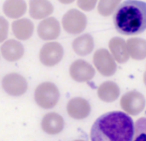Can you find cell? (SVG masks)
Masks as SVG:
<instances>
[{
    "mask_svg": "<svg viewBox=\"0 0 146 141\" xmlns=\"http://www.w3.org/2000/svg\"><path fill=\"white\" fill-rule=\"evenodd\" d=\"M134 123L128 114L110 111L100 115L90 129L92 141H133Z\"/></svg>",
    "mask_w": 146,
    "mask_h": 141,
    "instance_id": "cell-1",
    "label": "cell"
},
{
    "mask_svg": "<svg viewBox=\"0 0 146 141\" xmlns=\"http://www.w3.org/2000/svg\"><path fill=\"white\" fill-rule=\"evenodd\" d=\"M116 31L122 35H138L146 30V3L126 0L118 6L113 16Z\"/></svg>",
    "mask_w": 146,
    "mask_h": 141,
    "instance_id": "cell-2",
    "label": "cell"
},
{
    "mask_svg": "<svg viewBox=\"0 0 146 141\" xmlns=\"http://www.w3.org/2000/svg\"><path fill=\"white\" fill-rule=\"evenodd\" d=\"M60 91L57 85L50 81L42 83L35 89V101L40 107L50 109L58 103Z\"/></svg>",
    "mask_w": 146,
    "mask_h": 141,
    "instance_id": "cell-3",
    "label": "cell"
},
{
    "mask_svg": "<svg viewBox=\"0 0 146 141\" xmlns=\"http://www.w3.org/2000/svg\"><path fill=\"white\" fill-rule=\"evenodd\" d=\"M94 65L100 75L111 77L116 71V63L112 55L106 49H98L94 55Z\"/></svg>",
    "mask_w": 146,
    "mask_h": 141,
    "instance_id": "cell-4",
    "label": "cell"
},
{
    "mask_svg": "<svg viewBox=\"0 0 146 141\" xmlns=\"http://www.w3.org/2000/svg\"><path fill=\"white\" fill-rule=\"evenodd\" d=\"M87 17L77 9H71L63 16L62 25L67 33L80 34L87 27Z\"/></svg>",
    "mask_w": 146,
    "mask_h": 141,
    "instance_id": "cell-5",
    "label": "cell"
},
{
    "mask_svg": "<svg viewBox=\"0 0 146 141\" xmlns=\"http://www.w3.org/2000/svg\"><path fill=\"white\" fill-rule=\"evenodd\" d=\"M64 57V49L58 42H49L43 45L40 50V62L46 67H54L58 65Z\"/></svg>",
    "mask_w": 146,
    "mask_h": 141,
    "instance_id": "cell-6",
    "label": "cell"
},
{
    "mask_svg": "<svg viewBox=\"0 0 146 141\" xmlns=\"http://www.w3.org/2000/svg\"><path fill=\"white\" fill-rule=\"evenodd\" d=\"M2 87L11 97H20L27 91V81L17 73H10L2 79Z\"/></svg>",
    "mask_w": 146,
    "mask_h": 141,
    "instance_id": "cell-7",
    "label": "cell"
},
{
    "mask_svg": "<svg viewBox=\"0 0 146 141\" xmlns=\"http://www.w3.org/2000/svg\"><path fill=\"white\" fill-rule=\"evenodd\" d=\"M120 106L126 113L137 115L143 111L145 107V97L137 91H131L121 97Z\"/></svg>",
    "mask_w": 146,
    "mask_h": 141,
    "instance_id": "cell-8",
    "label": "cell"
},
{
    "mask_svg": "<svg viewBox=\"0 0 146 141\" xmlns=\"http://www.w3.org/2000/svg\"><path fill=\"white\" fill-rule=\"evenodd\" d=\"M94 67L84 60H76L70 66V75L78 83H87L94 77Z\"/></svg>",
    "mask_w": 146,
    "mask_h": 141,
    "instance_id": "cell-9",
    "label": "cell"
},
{
    "mask_svg": "<svg viewBox=\"0 0 146 141\" xmlns=\"http://www.w3.org/2000/svg\"><path fill=\"white\" fill-rule=\"evenodd\" d=\"M67 112L74 119H85L90 113V105L86 99L74 97L68 103Z\"/></svg>",
    "mask_w": 146,
    "mask_h": 141,
    "instance_id": "cell-10",
    "label": "cell"
},
{
    "mask_svg": "<svg viewBox=\"0 0 146 141\" xmlns=\"http://www.w3.org/2000/svg\"><path fill=\"white\" fill-rule=\"evenodd\" d=\"M61 27L59 21L54 17H48L42 20L38 25V36L44 41L57 39L60 35Z\"/></svg>",
    "mask_w": 146,
    "mask_h": 141,
    "instance_id": "cell-11",
    "label": "cell"
},
{
    "mask_svg": "<svg viewBox=\"0 0 146 141\" xmlns=\"http://www.w3.org/2000/svg\"><path fill=\"white\" fill-rule=\"evenodd\" d=\"M41 126H42L43 131L46 132L47 134L55 135L63 131L65 121L60 114L56 112H49L46 115H44L41 121Z\"/></svg>",
    "mask_w": 146,
    "mask_h": 141,
    "instance_id": "cell-12",
    "label": "cell"
},
{
    "mask_svg": "<svg viewBox=\"0 0 146 141\" xmlns=\"http://www.w3.org/2000/svg\"><path fill=\"white\" fill-rule=\"evenodd\" d=\"M110 54L114 58V60L119 64H124L129 59V52L127 48V44L122 38L114 37L110 40L108 43Z\"/></svg>",
    "mask_w": 146,
    "mask_h": 141,
    "instance_id": "cell-13",
    "label": "cell"
},
{
    "mask_svg": "<svg viewBox=\"0 0 146 141\" xmlns=\"http://www.w3.org/2000/svg\"><path fill=\"white\" fill-rule=\"evenodd\" d=\"M1 55L8 62H16L24 55V47L16 40H7L1 46Z\"/></svg>",
    "mask_w": 146,
    "mask_h": 141,
    "instance_id": "cell-14",
    "label": "cell"
},
{
    "mask_svg": "<svg viewBox=\"0 0 146 141\" xmlns=\"http://www.w3.org/2000/svg\"><path fill=\"white\" fill-rule=\"evenodd\" d=\"M53 5L49 0H30L29 13L34 19H46L53 13Z\"/></svg>",
    "mask_w": 146,
    "mask_h": 141,
    "instance_id": "cell-15",
    "label": "cell"
},
{
    "mask_svg": "<svg viewBox=\"0 0 146 141\" xmlns=\"http://www.w3.org/2000/svg\"><path fill=\"white\" fill-rule=\"evenodd\" d=\"M33 31L34 25L29 19L22 18L12 23V32L18 40L25 41L30 39L33 35Z\"/></svg>",
    "mask_w": 146,
    "mask_h": 141,
    "instance_id": "cell-16",
    "label": "cell"
},
{
    "mask_svg": "<svg viewBox=\"0 0 146 141\" xmlns=\"http://www.w3.org/2000/svg\"><path fill=\"white\" fill-rule=\"evenodd\" d=\"M120 89L114 81H108L102 83L98 89V97L106 103H112L118 99Z\"/></svg>",
    "mask_w": 146,
    "mask_h": 141,
    "instance_id": "cell-17",
    "label": "cell"
},
{
    "mask_svg": "<svg viewBox=\"0 0 146 141\" xmlns=\"http://www.w3.org/2000/svg\"><path fill=\"white\" fill-rule=\"evenodd\" d=\"M73 50L79 56H87L94 50V42L90 34H84L73 41Z\"/></svg>",
    "mask_w": 146,
    "mask_h": 141,
    "instance_id": "cell-18",
    "label": "cell"
},
{
    "mask_svg": "<svg viewBox=\"0 0 146 141\" xmlns=\"http://www.w3.org/2000/svg\"><path fill=\"white\" fill-rule=\"evenodd\" d=\"M27 5L24 0H6L3 4V12L11 19H17L24 15Z\"/></svg>",
    "mask_w": 146,
    "mask_h": 141,
    "instance_id": "cell-19",
    "label": "cell"
},
{
    "mask_svg": "<svg viewBox=\"0 0 146 141\" xmlns=\"http://www.w3.org/2000/svg\"><path fill=\"white\" fill-rule=\"evenodd\" d=\"M129 56L133 60L140 61L146 58V41L141 38H130L126 42Z\"/></svg>",
    "mask_w": 146,
    "mask_h": 141,
    "instance_id": "cell-20",
    "label": "cell"
},
{
    "mask_svg": "<svg viewBox=\"0 0 146 141\" xmlns=\"http://www.w3.org/2000/svg\"><path fill=\"white\" fill-rule=\"evenodd\" d=\"M121 0H100L98 11L102 16H110L120 4Z\"/></svg>",
    "mask_w": 146,
    "mask_h": 141,
    "instance_id": "cell-21",
    "label": "cell"
},
{
    "mask_svg": "<svg viewBox=\"0 0 146 141\" xmlns=\"http://www.w3.org/2000/svg\"><path fill=\"white\" fill-rule=\"evenodd\" d=\"M8 30H9V25L7 20L0 16V43L6 40L8 36Z\"/></svg>",
    "mask_w": 146,
    "mask_h": 141,
    "instance_id": "cell-22",
    "label": "cell"
},
{
    "mask_svg": "<svg viewBox=\"0 0 146 141\" xmlns=\"http://www.w3.org/2000/svg\"><path fill=\"white\" fill-rule=\"evenodd\" d=\"M98 0H78V6L84 11H92L96 5Z\"/></svg>",
    "mask_w": 146,
    "mask_h": 141,
    "instance_id": "cell-23",
    "label": "cell"
},
{
    "mask_svg": "<svg viewBox=\"0 0 146 141\" xmlns=\"http://www.w3.org/2000/svg\"><path fill=\"white\" fill-rule=\"evenodd\" d=\"M134 135L138 133H146V117H141L135 122Z\"/></svg>",
    "mask_w": 146,
    "mask_h": 141,
    "instance_id": "cell-24",
    "label": "cell"
},
{
    "mask_svg": "<svg viewBox=\"0 0 146 141\" xmlns=\"http://www.w3.org/2000/svg\"><path fill=\"white\" fill-rule=\"evenodd\" d=\"M133 141H146V133H138L135 134Z\"/></svg>",
    "mask_w": 146,
    "mask_h": 141,
    "instance_id": "cell-25",
    "label": "cell"
},
{
    "mask_svg": "<svg viewBox=\"0 0 146 141\" xmlns=\"http://www.w3.org/2000/svg\"><path fill=\"white\" fill-rule=\"evenodd\" d=\"M59 1L63 4H70V3H72V2L75 1V0H59Z\"/></svg>",
    "mask_w": 146,
    "mask_h": 141,
    "instance_id": "cell-26",
    "label": "cell"
},
{
    "mask_svg": "<svg viewBox=\"0 0 146 141\" xmlns=\"http://www.w3.org/2000/svg\"><path fill=\"white\" fill-rule=\"evenodd\" d=\"M143 81H144L145 85H146V71L144 73V75H143Z\"/></svg>",
    "mask_w": 146,
    "mask_h": 141,
    "instance_id": "cell-27",
    "label": "cell"
},
{
    "mask_svg": "<svg viewBox=\"0 0 146 141\" xmlns=\"http://www.w3.org/2000/svg\"><path fill=\"white\" fill-rule=\"evenodd\" d=\"M75 141H85V140H75Z\"/></svg>",
    "mask_w": 146,
    "mask_h": 141,
    "instance_id": "cell-28",
    "label": "cell"
}]
</instances>
